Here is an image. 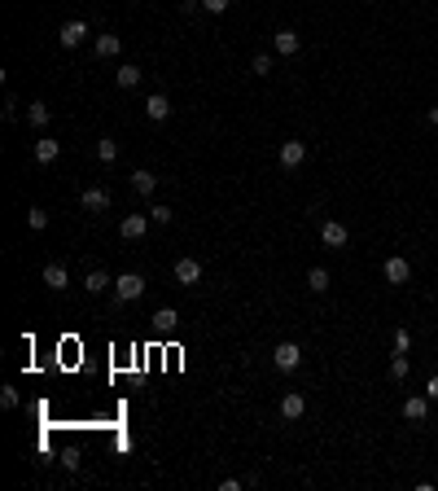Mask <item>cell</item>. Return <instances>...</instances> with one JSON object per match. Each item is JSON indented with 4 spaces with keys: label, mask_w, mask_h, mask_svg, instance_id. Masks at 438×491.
I'll use <instances>...</instances> for the list:
<instances>
[{
    "label": "cell",
    "mask_w": 438,
    "mask_h": 491,
    "mask_svg": "<svg viewBox=\"0 0 438 491\" xmlns=\"http://www.w3.org/2000/svg\"><path fill=\"white\" fill-rule=\"evenodd\" d=\"M272 48H277L281 57H294L298 48H302V40H298V31H289V27H285V31H277V36H272Z\"/></svg>",
    "instance_id": "52a82bcc"
},
{
    "label": "cell",
    "mask_w": 438,
    "mask_h": 491,
    "mask_svg": "<svg viewBox=\"0 0 438 491\" xmlns=\"http://www.w3.org/2000/svg\"><path fill=\"white\" fill-rule=\"evenodd\" d=\"M79 206H84V211H96V215H101V211L110 206V193H105L101 185H96V189H84V193H79Z\"/></svg>",
    "instance_id": "8fae6325"
},
{
    "label": "cell",
    "mask_w": 438,
    "mask_h": 491,
    "mask_svg": "<svg viewBox=\"0 0 438 491\" xmlns=\"http://www.w3.org/2000/svg\"><path fill=\"white\" fill-rule=\"evenodd\" d=\"M57 158H61V141L40 136V141H36V162H57Z\"/></svg>",
    "instance_id": "2e32d148"
},
{
    "label": "cell",
    "mask_w": 438,
    "mask_h": 491,
    "mask_svg": "<svg viewBox=\"0 0 438 491\" xmlns=\"http://www.w3.org/2000/svg\"><path fill=\"white\" fill-rule=\"evenodd\" d=\"M425 395H430V399H434V404H438V373H434V378H430V382H425Z\"/></svg>",
    "instance_id": "d6a6232c"
},
{
    "label": "cell",
    "mask_w": 438,
    "mask_h": 491,
    "mask_svg": "<svg viewBox=\"0 0 438 491\" xmlns=\"http://www.w3.org/2000/svg\"><path fill=\"white\" fill-rule=\"evenodd\" d=\"M40 281H44L48 290H66V285H71V272H66V264H44Z\"/></svg>",
    "instance_id": "ba28073f"
},
{
    "label": "cell",
    "mask_w": 438,
    "mask_h": 491,
    "mask_svg": "<svg viewBox=\"0 0 438 491\" xmlns=\"http://www.w3.org/2000/svg\"><path fill=\"white\" fill-rule=\"evenodd\" d=\"M123 40L119 36H96V57H119Z\"/></svg>",
    "instance_id": "44dd1931"
},
{
    "label": "cell",
    "mask_w": 438,
    "mask_h": 491,
    "mask_svg": "<svg viewBox=\"0 0 438 491\" xmlns=\"http://www.w3.org/2000/svg\"><path fill=\"white\" fill-rule=\"evenodd\" d=\"M390 347H395V355H408V351H412V334H408V329H395Z\"/></svg>",
    "instance_id": "d4e9b609"
},
{
    "label": "cell",
    "mask_w": 438,
    "mask_h": 491,
    "mask_svg": "<svg viewBox=\"0 0 438 491\" xmlns=\"http://www.w3.org/2000/svg\"><path fill=\"white\" fill-rule=\"evenodd\" d=\"M61 48H79V44H84L88 40V22H79V18H71L66 27H61Z\"/></svg>",
    "instance_id": "8992f818"
},
{
    "label": "cell",
    "mask_w": 438,
    "mask_h": 491,
    "mask_svg": "<svg viewBox=\"0 0 438 491\" xmlns=\"http://www.w3.org/2000/svg\"><path fill=\"white\" fill-rule=\"evenodd\" d=\"M84 290H88V294H105V290H115V276H110L105 268H92V272L84 276Z\"/></svg>",
    "instance_id": "7c38bea8"
},
{
    "label": "cell",
    "mask_w": 438,
    "mask_h": 491,
    "mask_svg": "<svg viewBox=\"0 0 438 491\" xmlns=\"http://www.w3.org/2000/svg\"><path fill=\"white\" fill-rule=\"evenodd\" d=\"M171 215H175V211H171V206H162V202H158V206H149V220H154V224H171Z\"/></svg>",
    "instance_id": "83f0119b"
},
{
    "label": "cell",
    "mask_w": 438,
    "mask_h": 491,
    "mask_svg": "<svg viewBox=\"0 0 438 491\" xmlns=\"http://www.w3.org/2000/svg\"><path fill=\"white\" fill-rule=\"evenodd\" d=\"M175 325H180V312H175V307H158V312H154V329L158 334H171Z\"/></svg>",
    "instance_id": "e0dca14e"
},
{
    "label": "cell",
    "mask_w": 438,
    "mask_h": 491,
    "mask_svg": "<svg viewBox=\"0 0 438 491\" xmlns=\"http://www.w3.org/2000/svg\"><path fill=\"white\" fill-rule=\"evenodd\" d=\"M228 5H233V0H202V9H206V13H224Z\"/></svg>",
    "instance_id": "f546056e"
},
{
    "label": "cell",
    "mask_w": 438,
    "mask_h": 491,
    "mask_svg": "<svg viewBox=\"0 0 438 491\" xmlns=\"http://www.w3.org/2000/svg\"><path fill=\"white\" fill-rule=\"evenodd\" d=\"M61 465H66V469H79V452L66 448V452H61Z\"/></svg>",
    "instance_id": "4dcf8cb0"
},
{
    "label": "cell",
    "mask_w": 438,
    "mask_h": 491,
    "mask_svg": "<svg viewBox=\"0 0 438 491\" xmlns=\"http://www.w3.org/2000/svg\"><path fill=\"white\" fill-rule=\"evenodd\" d=\"M27 224H31V228H36V233H44V228H48V211H40V206H31V211H27Z\"/></svg>",
    "instance_id": "484cf974"
},
{
    "label": "cell",
    "mask_w": 438,
    "mask_h": 491,
    "mask_svg": "<svg viewBox=\"0 0 438 491\" xmlns=\"http://www.w3.org/2000/svg\"><path fill=\"white\" fill-rule=\"evenodd\" d=\"M132 189L140 193V198H154V189H158V176H154V171H132Z\"/></svg>",
    "instance_id": "ac0fdd59"
},
{
    "label": "cell",
    "mask_w": 438,
    "mask_h": 491,
    "mask_svg": "<svg viewBox=\"0 0 438 491\" xmlns=\"http://www.w3.org/2000/svg\"><path fill=\"white\" fill-rule=\"evenodd\" d=\"M96 158H101V162H115V158H119V141L101 136V141H96Z\"/></svg>",
    "instance_id": "603a6c76"
},
{
    "label": "cell",
    "mask_w": 438,
    "mask_h": 491,
    "mask_svg": "<svg viewBox=\"0 0 438 491\" xmlns=\"http://www.w3.org/2000/svg\"><path fill=\"white\" fill-rule=\"evenodd\" d=\"M149 224H154L149 215H127V220L119 224V233H123V241H140L145 233H149Z\"/></svg>",
    "instance_id": "5b68a950"
},
{
    "label": "cell",
    "mask_w": 438,
    "mask_h": 491,
    "mask_svg": "<svg viewBox=\"0 0 438 491\" xmlns=\"http://www.w3.org/2000/svg\"><path fill=\"white\" fill-rule=\"evenodd\" d=\"M302 413H307V399L298 395V390H289V395L281 399V417H285V421H298Z\"/></svg>",
    "instance_id": "9a60e30c"
},
{
    "label": "cell",
    "mask_w": 438,
    "mask_h": 491,
    "mask_svg": "<svg viewBox=\"0 0 438 491\" xmlns=\"http://www.w3.org/2000/svg\"><path fill=\"white\" fill-rule=\"evenodd\" d=\"M381 276H386V285H408L412 281V264L403 255H390V259H386V268H381Z\"/></svg>",
    "instance_id": "3957f363"
},
{
    "label": "cell",
    "mask_w": 438,
    "mask_h": 491,
    "mask_svg": "<svg viewBox=\"0 0 438 491\" xmlns=\"http://www.w3.org/2000/svg\"><path fill=\"white\" fill-rule=\"evenodd\" d=\"M320 241L329 246V250H342V246L351 241V233H346V224H337V220H324V224H320Z\"/></svg>",
    "instance_id": "277c9868"
},
{
    "label": "cell",
    "mask_w": 438,
    "mask_h": 491,
    "mask_svg": "<svg viewBox=\"0 0 438 491\" xmlns=\"http://www.w3.org/2000/svg\"><path fill=\"white\" fill-rule=\"evenodd\" d=\"M48 119H53V110H48L44 101H31V106H27V123H31V127H48Z\"/></svg>",
    "instance_id": "d6986e66"
},
{
    "label": "cell",
    "mask_w": 438,
    "mask_h": 491,
    "mask_svg": "<svg viewBox=\"0 0 438 491\" xmlns=\"http://www.w3.org/2000/svg\"><path fill=\"white\" fill-rule=\"evenodd\" d=\"M250 75H258V79H268V75H272V57H268V53H258V57L250 62Z\"/></svg>",
    "instance_id": "4316f807"
},
{
    "label": "cell",
    "mask_w": 438,
    "mask_h": 491,
    "mask_svg": "<svg viewBox=\"0 0 438 491\" xmlns=\"http://www.w3.org/2000/svg\"><path fill=\"white\" fill-rule=\"evenodd\" d=\"M0 408H18V386H0Z\"/></svg>",
    "instance_id": "f1b7e54d"
},
{
    "label": "cell",
    "mask_w": 438,
    "mask_h": 491,
    "mask_svg": "<svg viewBox=\"0 0 438 491\" xmlns=\"http://www.w3.org/2000/svg\"><path fill=\"white\" fill-rule=\"evenodd\" d=\"M145 114H149L154 123H167V119H171V101H167L162 92H154L149 101H145Z\"/></svg>",
    "instance_id": "5bb4252c"
},
{
    "label": "cell",
    "mask_w": 438,
    "mask_h": 491,
    "mask_svg": "<svg viewBox=\"0 0 438 491\" xmlns=\"http://www.w3.org/2000/svg\"><path fill=\"white\" fill-rule=\"evenodd\" d=\"M272 364H277L281 373H294L302 364V347L298 342H277V347H272Z\"/></svg>",
    "instance_id": "7a4b0ae2"
},
{
    "label": "cell",
    "mask_w": 438,
    "mask_h": 491,
    "mask_svg": "<svg viewBox=\"0 0 438 491\" xmlns=\"http://www.w3.org/2000/svg\"><path fill=\"white\" fill-rule=\"evenodd\" d=\"M430 395H408V399H403V417H408V421H425L430 417Z\"/></svg>",
    "instance_id": "30bf717a"
},
{
    "label": "cell",
    "mask_w": 438,
    "mask_h": 491,
    "mask_svg": "<svg viewBox=\"0 0 438 491\" xmlns=\"http://www.w3.org/2000/svg\"><path fill=\"white\" fill-rule=\"evenodd\" d=\"M425 119H430V123L438 127V106H430V114H425Z\"/></svg>",
    "instance_id": "836d02e7"
},
{
    "label": "cell",
    "mask_w": 438,
    "mask_h": 491,
    "mask_svg": "<svg viewBox=\"0 0 438 491\" xmlns=\"http://www.w3.org/2000/svg\"><path fill=\"white\" fill-rule=\"evenodd\" d=\"M241 487H246L241 478H224V483H219V491H241Z\"/></svg>",
    "instance_id": "1f68e13d"
},
{
    "label": "cell",
    "mask_w": 438,
    "mask_h": 491,
    "mask_svg": "<svg viewBox=\"0 0 438 491\" xmlns=\"http://www.w3.org/2000/svg\"><path fill=\"white\" fill-rule=\"evenodd\" d=\"M307 290H312V294H324V290H329V272H324V268H312V272H307Z\"/></svg>",
    "instance_id": "7402d4cb"
},
{
    "label": "cell",
    "mask_w": 438,
    "mask_h": 491,
    "mask_svg": "<svg viewBox=\"0 0 438 491\" xmlns=\"http://www.w3.org/2000/svg\"><path fill=\"white\" fill-rule=\"evenodd\" d=\"M175 281H180V285H198L202 281V264H198V259H180V264H175Z\"/></svg>",
    "instance_id": "4fadbf2b"
},
{
    "label": "cell",
    "mask_w": 438,
    "mask_h": 491,
    "mask_svg": "<svg viewBox=\"0 0 438 491\" xmlns=\"http://www.w3.org/2000/svg\"><path fill=\"white\" fill-rule=\"evenodd\" d=\"M302 162H307V145L302 141H285L281 145V167L294 171V167H302Z\"/></svg>",
    "instance_id": "9c48e42d"
},
{
    "label": "cell",
    "mask_w": 438,
    "mask_h": 491,
    "mask_svg": "<svg viewBox=\"0 0 438 491\" xmlns=\"http://www.w3.org/2000/svg\"><path fill=\"white\" fill-rule=\"evenodd\" d=\"M408 373H412L408 355H390V378H395V382H403V378H408Z\"/></svg>",
    "instance_id": "cb8c5ba5"
},
{
    "label": "cell",
    "mask_w": 438,
    "mask_h": 491,
    "mask_svg": "<svg viewBox=\"0 0 438 491\" xmlns=\"http://www.w3.org/2000/svg\"><path fill=\"white\" fill-rule=\"evenodd\" d=\"M140 75H145V71L127 62V66H119V71H115V84H119V88H136V84H140Z\"/></svg>",
    "instance_id": "ffe728a7"
},
{
    "label": "cell",
    "mask_w": 438,
    "mask_h": 491,
    "mask_svg": "<svg viewBox=\"0 0 438 491\" xmlns=\"http://www.w3.org/2000/svg\"><path fill=\"white\" fill-rule=\"evenodd\" d=\"M140 294H145V276H140V272L115 276V303H136Z\"/></svg>",
    "instance_id": "6da1fadb"
}]
</instances>
